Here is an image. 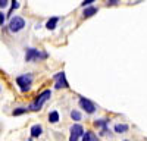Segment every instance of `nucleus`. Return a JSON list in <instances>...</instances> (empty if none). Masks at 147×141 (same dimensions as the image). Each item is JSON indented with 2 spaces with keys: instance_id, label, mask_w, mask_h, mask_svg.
I'll list each match as a JSON object with an SVG mask.
<instances>
[{
  "instance_id": "f257e3e1",
  "label": "nucleus",
  "mask_w": 147,
  "mask_h": 141,
  "mask_svg": "<svg viewBox=\"0 0 147 141\" xmlns=\"http://www.w3.org/2000/svg\"><path fill=\"white\" fill-rule=\"evenodd\" d=\"M52 97V91L50 90H46V91H43L41 94H38V97L35 99V101L30 106V110H40L41 107H43V104Z\"/></svg>"
},
{
  "instance_id": "f03ea898",
  "label": "nucleus",
  "mask_w": 147,
  "mask_h": 141,
  "mask_svg": "<svg viewBox=\"0 0 147 141\" xmlns=\"http://www.w3.org/2000/svg\"><path fill=\"white\" fill-rule=\"evenodd\" d=\"M16 84L19 85L21 91H28L31 88V84H32V75L31 74H25V75H19L16 78Z\"/></svg>"
},
{
  "instance_id": "7ed1b4c3",
  "label": "nucleus",
  "mask_w": 147,
  "mask_h": 141,
  "mask_svg": "<svg viewBox=\"0 0 147 141\" xmlns=\"http://www.w3.org/2000/svg\"><path fill=\"white\" fill-rule=\"evenodd\" d=\"M24 27H25V21H24L21 16L12 18L10 22H9V31L10 32H19V31L24 30Z\"/></svg>"
},
{
  "instance_id": "20e7f679",
  "label": "nucleus",
  "mask_w": 147,
  "mask_h": 141,
  "mask_svg": "<svg viewBox=\"0 0 147 141\" xmlns=\"http://www.w3.org/2000/svg\"><path fill=\"white\" fill-rule=\"evenodd\" d=\"M46 57H47L46 53H41L40 50H37V49H27V53H25V60L27 62L40 60V59H46Z\"/></svg>"
},
{
  "instance_id": "39448f33",
  "label": "nucleus",
  "mask_w": 147,
  "mask_h": 141,
  "mask_svg": "<svg viewBox=\"0 0 147 141\" xmlns=\"http://www.w3.org/2000/svg\"><path fill=\"white\" fill-rule=\"evenodd\" d=\"M80 107L84 109L87 113H94V112H96V104H94L91 100L85 99V97H81V99H80Z\"/></svg>"
},
{
  "instance_id": "423d86ee",
  "label": "nucleus",
  "mask_w": 147,
  "mask_h": 141,
  "mask_svg": "<svg viewBox=\"0 0 147 141\" xmlns=\"http://www.w3.org/2000/svg\"><path fill=\"white\" fill-rule=\"evenodd\" d=\"M84 134V128L80 125V124H75L71 126V137H69V141H78L80 137H82Z\"/></svg>"
},
{
  "instance_id": "0eeeda50",
  "label": "nucleus",
  "mask_w": 147,
  "mask_h": 141,
  "mask_svg": "<svg viewBox=\"0 0 147 141\" xmlns=\"http://www.w3.org/2000/svg\"><path fill=\"white\" fill-rule=\"evenodd\" d=\"M55 81H56V88H68L69 87V84H68V81H66V75H65V72L62 70V72H57L55 77Z\"/></svg>"
},
{
  "instance_id": "6e6552de",
  "label": "nucleus",
  "mask_w": 147,
  "mask_h": 141,
  "mask_svg": "<svg viewBox=\"0 0 147 141\" xmlns=\"http://www.w3.org/2000/svg\"><path fill=\"white\" fill-rule=\"evenodd\" d=\"M43 134V126L41 125H32L31 126V137L35 138V137H40Z\"/></svg>"
},
{
  "instance_id": "1a4fd4ad",
  "label": "nucleus",
  "mask_w": 147,
  "mask_h": 141,
  "mask_svg": "<svg viewBox=\"0 0 147 141\" xmlns=\"http://www.w3.org/2000/svg\"><path fill=\"white\" fill-rule=\"evenodd\" d=\"M97 10H99V9H97V7H94V6H88V7H85L84 9V18H90V16H93L94 13H97Z\"/></svg>"
},
{
  "instance_id": "9d476101",
  "label": "nucleus",
  "mask_w": 147,
  "mask_h": 141,
  "mask_svg": "<svg viewBox=\"0 0 147 141\" xmlns=\"http://www.w3.org/2000/svg\"><path fill=\"white\" fill-rule=\"evenodd\" d=\"M57 22H59V18H57V16L50 18V19L47 21V23H46V28H47V30H55L56 25H57Z\"/></svg>"
},
{
  "instance_id": "9b49d317",
  "label": "nucleus",
  "mask_w": 147,
  "mask_h": 141,
  "mask_svg": "<svg viewBox=\"0 0 147 141\" xmlns=\"http://www.w3.org/2000/svg\"><path fill=\"white\" fill-rule=\"evenodd\" d=\"M49 122H52V124L59 122V112L57 110H53V112L49 113Z\"/></svg>"
},
{
  "instance_id": "f8f14e48",
  "label": "nucleus",
  "mask_w": 147,
  "mask_h": 141,
  "mask_svg": "<svg viewBox=\"0 0 147 141\" xmlns=\"http://www.w3.org/2000/svg\"><path fill=\"white\" fill-rule=\"evenodd\" d=\"M127 131H128V125H125V124H116L115 125V132L122 134V132H127Z\"/></svg>"
},
{
  "instance_id": "ddd939ff",
  "label": "nucleus",
  "mask_w": 147,
  "mask_h": 141,
  "mask_svg": "<svg viewBox=\"0 0 147 141\" xmlns=\"http://www.w3.org/2000/svg\"><path fill=\"white\" fill-rule=\"evenodd\" d=\"M94 125H96V126H100V128H103V134H105V132H107V121H106V119L96 121V122H94Z\"/></svg>"
},
{
  "instance_id": "4468645a",
  "label": "nucleus",
  "mask_w": 147,
  "mask_h": 141,
  "mask_svg": "<svg viewBox=\"0 0 147 141\" xmlns=\"http://www.w3.org/2000/svg\"><path fill=\"white\" fill-rule=\"evenodd\" d=\"M27 110L28 109H25V107H18V109H15L13 112H12V115H13V116H19V115H24Z\"/></svg>"
},
{
  "instance_id": "2eb2a0df",
  "label": "nucleus",
  "mask_w": 147,
  "mask_h": 141,
  "mask_svg": "<svg viewBox=\"0 0 147 141\" xmlns=\"http://www.w3.org/2000/svg\"><path fill=\"white\" fill-rule=\"evenodd\" d=\"M71 117H72L74 121H81V113L78 110H72L71 112Z\"/></svg>"
},
{
  "instance_id": "dca6fc26",
  "label": "nucleus",
  "mask_w": 147,
  "mask_h": 141,
  "mask_svg": "<svg viewBox=\"0 0 147 141\" xmlns=\"http://www.w3.org/2000/svg\"><path fill=\"white\" fill-rule=\"evenodd\" d=\"M90 138H91V131H85L82 134V141H90Z\"/></svg>"
},
{
  "instance_id": "f3484780",
  "label": "nucleus",
  "mask_w": 147,
  "mask_h": 141,
  "mask_svg": "<svg viewBox=\"0 0 147 141\" xmlns=\"http://www.w3.org/2000/svg\"><path fill=\"white\" fill-rule=\"evenodd\" d=\"M7 3L9 2H6V0H0V9H5L7 6Z\"/></svg>"
},
{
  "instance_id": "a211bd4d",
  "label": "nucleus",
  "mask_w": 147,
  "mask_h": 141,
  "mask_svg": "<svg viewBox=\"0 0 147 141\" xmlns=\"http://www.w3.org/2000/svg\"><path fill=\"white\" fill-rule=\"evenodd\" d=\"M91 3H94L93 0H87V2H82L81 6H84V7H85V6H91Z\"/></svg>"
},
{
  "instance_id": "6ab92c4d",
  "label": "nucleus",
  "mask_w": 147,
  "mask_h": 141,
  "mask_svg": "<svg viewBox=\"0 0 147 141\" xmlns=\"http://www.w3.org/2000/svg\"><path fill=\"white\" fill-rule=\"evenodd\" d=\"M18 7H19V2H12V10L18 9Z\"/></svg>"
},
{
  "instance_id": "aec40b11",
  "label": "nucleus",
  "mask_w": 147,
  "mask_h": 141,
  "mask_svg": "<svg viewBox=\"0 0 147 141\" xmlns=\"http://www.w3.org/2000/svg\"><path fill=\"white\" fill-rule=\"evenodd\" d=\"M3 22H5V16H3L2 12H0V25H3Z\"/></svg>"
},
{
  "instance_id": "412c9836",
  "label": "nucleus",
  "mask_w": 147,
  "mask_h": 141,
  "mask_svg": "<svg viewBox=\"0 0 147 141\" xmlns=\"http://www.w3.org/2000/svg\"><path fill=\"white\" fill-rule=\"evenodd\" d=\"M90 141H99V138H97V137H94V134L91 132V138H90Z\"/></svg>"
},
{
  "instance_id": "4be33fe9",
  "label": "nucleus",
  "mask_w": 147,
  "mask_h": 141,
  "mask_svg": "<svg viewBox=\"0 0 147 141\" xmlns=\"http://www.w3.org/2000/svg\"><path fill=\"white\" fill-rule=\"evenodd\" d=\"M0 90H2V88H0Z\"/></svg>"
}]
</instances>
